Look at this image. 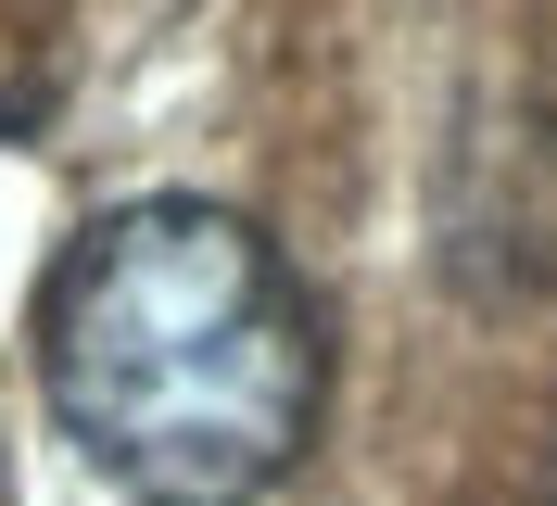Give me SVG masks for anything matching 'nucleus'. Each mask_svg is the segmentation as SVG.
<instances>
[{"label": "nucleus", "mask_w": 557, "mask_h": 506, "mask_svg": "<svg viewBox=\"0 0 557 506\" xmlns=\"http://www.w3.org/2000/svg\"><path fill=\"white\" fill-rule=\"evenodd\" d=\"M38 393L139 506H253L317 431V304L228 202H114L38 292Z\"/></svg>", "instance_id": "f257e3e1"}]
</instances>
